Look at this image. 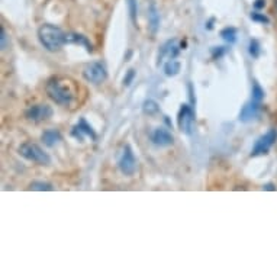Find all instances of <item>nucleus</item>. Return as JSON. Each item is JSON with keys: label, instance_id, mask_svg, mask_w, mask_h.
<instances>
[{"label": "nucleus", "instance_id": "1", "mask_svg": "<svg viewBox=\"0 0 277 277\" xmlns=\"http://www.w3.org/2000/svg\"><path fill=\"white\" fill-rule=\"evenodd\" d=\"M45 90H47L48 97L61 106L71 105L77 95L74 81L68 78H61V77L49 80Z\"/></svg>", "mask_w": 277, "mask_h": 277}, {"label": "nucleus", "instance_id": "2", "mask_svg": "<svg viewBox=\"0 0 277 277\" xmlns=\"http://www.w3.org/2000/svg\"><path fill=\"white\" fill-rule=\"evenodd\" d=\"M38 39L45 49L56 52L61 49L64 44H67V34H64V31L56 25L45 23L38 29Z\"/></svg>", "mask_w": 277, "mask_h": 277}, {"label": "nucleus", "instance_id": "3", "mask_svg": "<svg viewBox=\"0 0 277 277\" xmlns=\"http://www.w3.org/2000/svg\"><path fill=\"white\" fill-rule=\"evenodd\" d=\"M19 154L28 161L35 162L39 165H49L51 158L38 144L34 143H25L19 147Z\"/></svg>", "mask_w": 277, "mask_h": 277}, {"label": "nucleus", "instance_id": "4", "mask_svg": "<svg viewBox=\"0 0 277 277\" xmlns=\"http://www.w3.org/2000/svg\"><path fill=\"white\" fill-rule=\"evenodd\" d=\"M118 167L125 176H132L136 172V158H135L134 153H132L129 145L122 147L119 158H118Z\"/></svg>", "mask_w": 277, "mask_h": 277}, {"label": "nucleus", "instance_id": "5", "mask_svg": "<svg viewBox=\"0 0 277 277\" xmlns=\"http://www.w3.org/2000/svg\"><path fill=\"white\" fill-rule=\"evenodd\" d=\"M83 77L86 78L89 83H93V85H102L107 77V71L106 67L99 63V61H93V63H89L85 70H83Z\"/></svg>", "mask_w": 277, "mask_h": 277}, {"label": "nucleus", "instance_id": "6", "mask_svg": "<svg viewBox=\"0 0 277 277\" xmlns=\"http://www.w3.org/2000/svg\"><path fill=\"white\" fill-rule=\"evenodd\" d=\"M277 140V131L276 129H270L268 132L264 135H261L258 138L253 150H251V155H261V154H267L270 151V148L276 144Z\"/></svg>", "mask_w": 277, "mask_h": 277}, {"label": "nucleus", "instance_id": "7", "mask_svg": "<svg viewBox=\"0 0 277 277\" xmlns=\"http://www.w3.org/2000/svg\"><path fill=\"white\" fill-rule=\"evenodd\" d=\"M52 116V109L51 106L48 105H35L32 107H29L28 110L25 112V118L31 121V122H44Z\"/></svg>", "mask_w": 277, "mask_h": 277}, {"label": "nucleus", "instance_id": "8", "mask_svg": "<svg viewBox=\"0 0 277 277\" xmlns=\"http://www.w3.org/2000/svg\"><path fill=\"white\" fill-rule=\"evenodd\" d=\"M177 124L180 131L184 134H191L193 129V124H195V112L189 105H183L180 112H179V118H177Z\"/></svg>", "mask_w": 277, "mask_h": 277}, {"label": "nucleus", "instance_id": "9", "mask_svg": "<svg viewBox=\"0 0 277 277\" xmlns=\"http://www.w3.org/2000/svg\"><path fill=\"white\" fill-rule=\"evenodd\" d=\"M151 141L157 147H170L174 143V136L169 129L160 126L154 129V132L151 134Z\"/></svg>", "mask_w": 277, "mask_h": 277}, {"label": "nucleus", "instance_id": "10", "mask_svg": "<svg viewBox=\"0 0 277 277\" xmlns=\"http://www.w3.org/2000/svg\"><path fill=\"white\" fill-rule=\"evenodd\" d=\"M71 135L78 140V141H85V138H90V140H96V134L93 128L87 124L86 119H80V122L73 128Z\"/></svg>", "mask_w": 277, "mask_h": 277}, {"label": "nucleus", "instance_id": "11", "mask_svg": "<svg viewBox=\"0 0 277 277\" xmlns=\"http://www.w3.org/2000/svg\"><path fill=\"white\" fill-rule=\"evenodd\" d=\"M260 105H261V102H257V100H253V99H251V102H248L247 105L242 107V110H241V114H239V121L248 122L251 119H254V118L258 115Z\"/></svg>", "mask_w": 277, "mask_h": 277}, {"label": "nucleus", "instance_id": "12", "mask_svg": "<svg viewBox=\"0 0 277 277\" xmlns=\"http://www.w3.org/2000/svg\"><path fill=\"white\" fill-rule=\"evenodd\" d=\"M179 54V47H177V41L173 39V41H169L167 44H164L161 47V51L158 52V64L162 61L164 57H169V60L177 57Z\"/></svg>", "mask_w": 277, "mask_h": 277}, {"label": "nucleus", "instance_id": "13", "mask_svg": "<svg viewBox=\"0 0 277 277\" xmlns=\"http://www.w3.org/2000/svg\"><path fill=\"white\" fill-rule=\"evenodd\" d=\"M148 26H150V31L155 34L158 31V26H160V13L157 10V6L155 3H151L150 8H148Z\"/></svg>", "mask_w": 277, "mask_h": 277}, {"label": "nucleus", "instance_id": "14", "mask_svg": "<svg viewBox=\"0 0 277 277\" xmlns=\"http://www.w3.org/2000/svg\"><path fill=\"white\" fill-rule=\"evenodd\" d=\"M42 141L47 147H56L60 141H61V134L58 132L57 129H47L44 134H42Z\"/></svg>", "mask_w": 277, "mask_h": 277}, {"label": "nucleus", "instance_id": "15", "mask_svg": "<svg viewBox=\"0 0 277 277\" xmlns=\"http://www.w3.org/2000/svg\"><path fill=\"white\" fill-rule=\"evenodd\" d=\"M180 67H182L180 61H177L176 58H172V60H169V61L165 63V66H164V73H165V76L169 77L176 76V74H179Z\"/></svg>", "mask_w": 277, "mask_h": 277}, {"label": "nucleus", "instance_id": "16", "mask_svg": "<svg viewBox=\"0 0 277 277\" xmlns=\"http://www.w3.org/2000/svg\"><path fill=\"white\" fill-rule=\"evenodd\" d=\"M67 44H80V45H85L87 51H92V45L89 44L86 37L78 34H67Z\"/></svg>", "mask_w": 277, "mask_h": 277}, {"label": "nucleus", "instance_id": "17", "mask_svg": "<svg viewBox=\"0 0 277 277\" xmlns=\"http://www.w3.org/2000/svg\"><path fill=\"white\" fill-rule=\"evenodd\" d=\"M220 37L224 41L234 44L237 41V29L235 28H225L220 31Z\"/></svg>", "mask_w": 277, "mask_h": 277}, {"label": "nucleus", "instance_id": "18", "mask_svg": "<svg viewBox=\"0 0 277 277\" xmlns=\"http://www.w3.org/2000/svg\"><path fill=\"white\" fill-rule=\"evenodd\" d=\"M144 112L147 114V115H154V114H157L158 112V105H157V102H154V100H145L144 102Z\"/></svg>", "mask_w": 277, "mask_h": 277}, {"label": "nucleus", "instance_id": "19", "mask_svg": "<svg viewBox=\"0 0 277 277\" xmlns=\"http://www.w3.org/2000/svg\"><path fill=\"white\" fill-rule=\"evenodd\" d=\"M251 99H253V100H257V102H261V100L264 99V90L260 87V85H258V83H254V85H253Z\"/></svg>", "mask_w": 277, "mask_h": 277}, {"label": "nucleus", "instance_id": "20", "mask_svg": "<svg viewBox=\"0 0 277 277\" xmlns=\"http://www.w3.org/2000/svg\"><path fill=\"white\" fill-rule=\"evenodd\" d=\"M29 189H32V190H52V186L49 184V183L45 182H34L31 183V186H29Z\"/></svg>", "mask_w": 277, "mask_h": 277}, {"label": "nucleus", "instance_id": "21", "mask_svg": "<svg viewBox=\"0 0 277 277\" xmlns=\"http://www.w3.org/2000/svg\"><path fill=\"white\" fill-rule=\"evenodd\" d=\"M250 54L253 57H258V54H260V45H258V42L256 39L250 41Z\"/></svg>", "mask_w": 277, "mask_h": 277}, {"label": "nucleus", "instance_id": "22", "mask_svg": "<svg viewBox=\"0 0 277 277\" xmlns=\"http://www.w3.org/2000/svg\"><path fill=\"white\" fill-rule=\"evenodd\" d=\"M129 12H131V18L134 22H136V12H138V8H136V0H129Z\"/></svg>", "mask_w": 277, "mask_h": 277}, {"label": "nucleus", "instance_id": "23", "mask_svg": "<svg viewBox=\"0 0 277 277\" xmlns=\"http://www.w3.org/2000/svg\"><path fill=\"white\" fill-rule=\"evenodd\" d=\"M251 19L261 22V23H268V22H270V19H268L267 16H264V15H261V13H257V12L251 13Z\"/></svg>", "mask_w": 277, "mask_h": 277}, {"label": "nucleus", "instance_id": "24", "mask_svg": "<svg viewBox=\"0 0 277 277\" xmlns=\"http://www.w3.org/2000/svg\"><path fill=\"white\" fill-rule=\"evenodd\" d=\"M8 35H6V31L2 28V37H0V47H2V49H6V47H8Z\"/></svg>", "mask_w": 277, "mask_h": 277}, {"label": "nucleus", "instance_id": "25", "mask_svg": "<svg viewBox=\"0 0 277 277\" xmlns=\"http://www.w3.org/2000/svg\"><path fill=\"white\" fill-rule=\"evenodd\" d=\"M134 77H135V71L134 70H129V71H128V76L124 78V85L129 86V85H131V81L134 80Z\"/></svg>", "mask_w": 277, "mask_h": 277}, {"label": "nucleus", "instance_id": "26", "mask_svg": "<svg viewBox=\"0 0 277 277\" xmlns=\"http://www.w3.org/2000/svg\"><path fill=\"white\" fill-rule=\"evenodd\" d=\"M264 5H266V0H256L254 8H256V9H260V8H263Z\"/></svg>", "mask_w": 277, "mask_h": 277}, {"label": "nucleus", "instance_id": "27", "mask_svg": "<svg viewBox=\"0 0 277 277\" xmlns=\"http://www.w3.org/2000/svg\"><path fill=\"white\" fill-rule=\"evenodd\" d=\"M263 189H266V190H276V187H274L273 184H266Z\"/></svg>", "mask_w": 277, "mask_h": 277}]
</instances>
